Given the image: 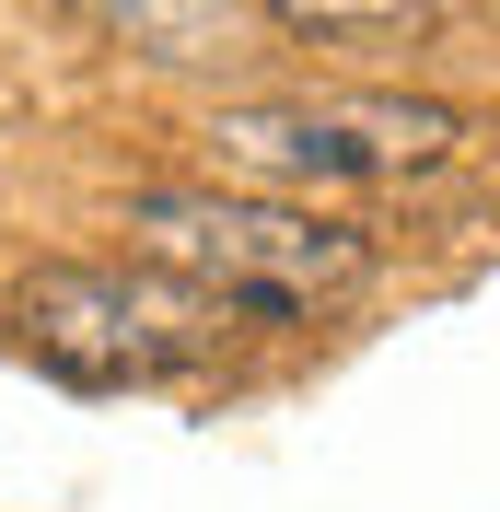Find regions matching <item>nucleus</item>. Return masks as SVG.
Here are the masks:
<instances>
[{
    "instance_id": "f257e3e1",
    "label": "nucleus",
    "mask_w": 500,
    "mask_h": 512,
    "mask_svg": "<svg viewBox=\"0 0 500 512\" xmlns=\"http://www.w3.org/2000/svg\"><path fill=\"white\" fill-rule=\"evenodd\" d=\"M117 222H128V256L175 268L245 326H303L373 280V233L280 187H140Z\"/></svg>"
},
{
    "instance_id": "f03ea898",
    "label": "nucleus",
    "mask_w": 500,
    "mask_h": 512,
    "mask_svg": "<svg viewBox=\"0 0 500 512\" xmlns=\"http://www.w3.org/2000/svg\"><path fill=\"white\" fill-rule=\"evenodd\" d=\"M477 117L442 94H373V82H326V94H245L210 117V152L245 187L280 198H349V187H419L442 163H466Z\"/></svg>"
},
{
    "instance_id": "7ed1b4c3",
    "label": "nucleus",
    "mask_w": 500,
    "mask_h": 512,
    "mask_svg": "<svg viewBox=\"0 0 500 512\" xmlns=\"http://www.w3.org/2000/svg\"><path fill=\"white\" fill-rule=\"evenodd\" d=\"M233 326H245L233 303L187 291L175 268H152V256H128V268L59 256V268H24V291H12V338H24L59 384H94V396L210 373V361L233 350Z\"/></svg>"
},
{
    "instance_id": "20e7f679",
    "label": "nucleus",
    "mask_w": 500,
    "mask_h": 512,
    "mask_svg": "<svg viewBox=\"0 0 500 512\" xmlns=\"http://www.w3.org/2000/svg\"><path fill=\"white\" fill-rule=\"evenodd\" d=\"M105 35H128L140 59H175V70H210V59H245V12L233 0H82Z\"/></svg>"
},
{
    "instance_id": "39448f33",
    "label": "nucleus",
    "mask_w": 500,
    "mask_h": 512,
    "mask_svg": "<svg viewBox=\"0 0 500 512\" xmlns=\"http://www.w3.org/2000/svg\"><path fill=\"white\" fill-rule=\"evenodd\" d=\"M291 35H407V24H431L442 0H268Z\"/></svg>"
}]
</instances>
